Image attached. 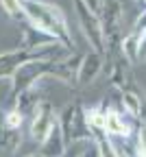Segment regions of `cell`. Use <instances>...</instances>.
Masks as SVG:
<instances>
[{"label":"cell","mask_w":146,"mask_h":157,"mask_svg":"<svg viewBox=\"0 0 146 157\" xmlns=\"http://www.w3.org/2000/svg\"><path fill=\"white\" fill-rule=\"evenodd\" d=\"M22 7H24L26 20L31 24H35L37 29L57 37L61 44H66V48L74 46V39H72V33L68 29L66 15L57 5L44 2V0H22Z\"/></svg>","instance_id":"1"},{"label":"cell","mask_w":146,"mask_h":157,"mask_svg":"<svg viewBox=\"0 0 146 157\" xmlns=\"http://www.w3.org/2000/svg\"><path fill=\"white\" fill-rule=\"evenodd\" d=\"M50 66H52V61H46V59H26L24 63H20L15 68V72L11 74L13 94L17 96L20 92L33 87L35 81L41 76H46V74L50 76Z\"/></svg>","instance_id":"2"},{"label":"cell","mask_w":146,"mask_h":157,"mask_svg":"<svg viewBox=\"0 0 146 157\" xmlns=\"http://www.w3.org/2000/svg\"><path fill=\"white\" fill-rule=\"evenodd\" d=\"M74 7H76V15H79V24L83 29V35L87 37L92 50L105 55V37H102V26H100L98 13H94L83 0H74Z\"/></svg>","instance_id":"3"},{"label":"cell","mask_w":146,"mask_h":157,"mask_svg":"<svg viewBox=\"0 0 146 157\" xmlns=\"http://www.w3.org/2000/svg\"><path fill=\"white\" fill-rule=\"evenodd\" d=\"M55 122H57V113H55L52 105L46 101H39L37 107L33 109V120H31V129H29L31 137L41 144L48 137V133L52 131Z\"/></svg>","instance_id":"4"},{"label":"cell","mask_w":146,"mask_h":157,"mask_svg":"<svg viewBox=\"0 0 146 157\" xmlns=\"http://www.w3.org/2000/svg\"><path fill=\"white\" fill-rule=\"evenodd\" d=\"M105 55H100V52H96V50H92V52H87L85 57H81V61H79V68H76V85H81V87H85V85H90L92 81H96L98 78V74H100V70H102V59Z\"/></svg>","instance_id":"5"},{"label":"cell","mask_w":146,"mask_h":157,"mask_svg":"<svg viewBox=\"0 0 146 157\" xmlns=\"http://www.w3.org/2000/svg\"><path fill=\"white\" fill-rule=\"evenodd\" d=\"M105 133L109 137H122V140H129V135H131V124L129 122H124V118L120 116L118 109H107L105 111Z\"/></svg>","instance_id":"6"},{"label":"cell","mask_w":146,"mask_h":157,"mask_svg":"<svg viewBox=\"0 0 146 157\" xmlns=\"http://www.w3.org/2000/svg\"><path fill=\"white\" fill-rule=\"evenodd\" d=\"M26 59H31V55H29V50L26 48H15V50H11V52H5V55H0V78H9L13 72H15V68L20 66V63H24Z\"/></svg>","instance_id":"7"},{"label":"cell","mask_w":146,"mask_h":157,"mask_svg":"<svg viewBox=\"0 0 146 157\" xmlns=\"http://www.w3.org/2000/svg\"><path fill=\"white\" fill-rule=\"evenodd\" d=\"M66 148H68V144L63 140V133H61L59 124L55 122L52 131L48 133V137L41 142V151L39 153L44 155V157H61V155L66 153Z\"/></svg>","instance_id":"8"},{"label":"cell","mask_w":146,"mask_h":157,"mask_svg":"<svg viewBox=\"0 0 146 157\" xmlns=\"http://www.w3.org/2000/svg\"><path fill=\"white\" fill-rule=\"evenodd\" d=\"M122 105H124V109H127V113L131 118H142V113H144V98H140V94L135 90H129V87L122 90Z\"/></svg>","instance_id":"9"},{"label":"cell","mask_w":146,"mask_h":157,"mask_svg":"<svg viewBox=\"0 0 146 157\" xmlns=\"http://www.w3.org/2000/svg\"><path fill=\"white\" fill-rule=\"evenodd\" d=\"M94 146L98 151V157H122L116 142H111V137L105 131H94Z\"/></svg>","instance_id":"10"},{"label":"cell","mask_w":146,"mask_h":157,"mask_svg":"<svg viewBox=\"0 0 146 157\" xmlns=\"http://www.w3.org/2000/svg\"><path fill=\"white\" fill-rule=\"evenodd\" d=\"M83 116H85V124L87 129L94 133V131H105L102 127H105V111L98 109V107H92V109H85L83 111Z\"/></svg>","instance_id":"11"},{"label":"cell","mask_w":146,"mask_h":157,"mask_svg":"<svg viewBox=\"0 0 146 157\" xmlns=\"http://www.w3.org/2000/svg\"><path fill=\"white\" fill-rule=\"evenodd\" d=\"M0 7L5 9V13H7L11 20H17V22H24V20H26L22 0H0Z\"/></svg>","instance_id":"12"},{"label":"cell","mask_w":146,"mask_h":157,"mask_svg":"<svg viewBox=\"0 0 146 157\" xmlns=\"http://www.w3.org/2000/svg\"><path fill=\"white\" fill-rule=\"evenodd\" d=\"M22 120H24V113H20L17 109H9V111L5 113V127H7V129L17 131L20 127H22Z\"/></svg>","instance_id":"13"},{"label":"cell","mask_w":146,"mask_h":157,"mask_svg":"<svg viewBox=\"0 0 146 157\" xmlns=\"http://www.w3.org/2000/svg\"><path fill=\"white\" fill-rule=\"evenodd\" d=\"M133 35H140L142 39L146 37V9L135 17V22H133Z\"/></svg>","instance_id":"14"},{"label":"cell","mask_w":146,"mask_h":157,"mask_svg":"<svg viewBox=\"0 0 146 157\" xmlns=\"http://www.w3.org/2000/svg\"><path fill=\"white\" fill-rule=\"evenodd\" d=\"M135 148L146 155V122H144V124L140 127V131H137V144H135Z\"/></svg>","instance_id":"15"},{"label":"cell","mask_w":146,"mask_h":157,"mask_svg":"<svg viewBox=\"0 0 146 157\" xmlns=\"http://www.w3.org/2000/svg\"><path fill=\"white\" fill-rule=\"evenodd\" d=\"M83 2H85L94 13H98V9H100V2H102V0H83Z\"/></svg>","instance_id":"16"},{"label":"cell","mask_w":146,"mask_h":157,"mask_svg":"<svg viewBox=\"0 0 146 157\" xmlns=\"http://www.w3.org/2000/svg\"><path fill=\"white\" fill-rule=\"evenodd\" d=\"M76 157H98V151H96V146H94V148H87V151H81Z\"/></svg>","instance_id":"17"},{"label":"cell","mask_w":146,"mask_h":157,"mask_svg":"<svg viewBox=\"0 0 146 157\" xmlns=\"http://www.w3.org/2000/svg\"><path fill=\"white\" fill-rule=\"evenodd\" d=\"M29 157H44V155H41V153H35V155H29Z\"/></svg>","instance_id":"18"},{"label":"cell","mask_w":146,"mask_h":157,"mask_svg":"<svg viewBox=\"0 0 146 157\" xmlns=\"http://www.w3.org/2000/svg\"><path fill=\"white\" fill-rule=\"evenodd\" d=\"M144 2H146V0H144Z\"/></svg>","instance_id":"19"}]
</instances>
